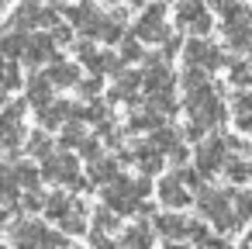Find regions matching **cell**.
Here are the masks:
<instances>
[{
  "label": "cell",
  "mask_w": 252,
  "mask_h": 249,
  "mask_svg": "<svg viewBox=\"0 0 252 249\" xmlns=\"http://www.w3.org/2000/svg\"><path fill=\"white\" fill-rule=\"evenodd\" d=\"M42 177L52 180V183H63V187H69V190H87V187H90V180L80 173V163H76V156H73L69 149L49 156V159L42 163Z\"/></svg>",
  "instance_id": "7a4b0ae2"
},
{
  "label": "cell",
  "mask_w": 252,
  "mask_h": 249,
  "mask_svg": "<svg viewBox=\"0 0 252 249\" xmlns=\"http://www.w3.org/2000/svg\"><path fill=\"white\" fill-rule=\"evenodd\" d=\"M73 52H76V63H87L97 52V45H94V38H80V42H73Z\"/></svg>",
  "instance_id": "60d3db41"
},
{
  "label": "cell",
  "mask_w": 252,
  "mask_h": 249,
  "mask_svg": "<svg viewBox=\"0 0 252 249\" xmlns=\"http://www.w3.org/2000/svg\"><path fill=\"white\" fill-rule=\"evenodd\" d=\"M231 183H249L252 180V166H249V159H242L238 152L235 156H228V163H224V170H221Z\"/></svg>",
  "instance_id": "f546056e"
},
{
  "label": "cell",
  "mask_w": 252,
  "mask_h": 249,
  "mask_svg": "<svg viewBox=\"0 0 252 249\" xmlns=\"http://www.w3.org/2000/svg\"><path fill=\"white\" fill-rule=\"evenodd\" d=\"M166 159H169V163H173V166H183V159H187V145H183V142H180V145H176V149H173V152H169V156H166Z\"/></svg>",
  "instance_id": "f6af8a7d"
},
{
  "label": "cell",
  "mask_w": 252,
  "mask_h": 249,
  "mask_svg": "<svg viewBox=\"0 0 252 249\" xmlns=\"http://www.w3.org/2000/svg\"><path fill=\"white\" fill-rule=\"evenodd\" d=\"M52 90H56V83H52L45 73H32V76H28V83H25V94H28L25 101L38 111V107H45V104H52V101H56V97H52Z\"/></svg>",
  "instance_id": "9a60e30c"
},
{
  "label": "cell",
  "mask_w": 252,
  "mask_h": 249,
  "mask_svg": "<svg viewBox=\"0 0 252 249\" xmlns=\"http://www.w3.org/2000/svg\"><path fill=\"white\" fill-rule=\"evenodd\" d=\"M83 66H87L90 73H97V76H118L121 66H125V59H121L118 52H100V49H97Z\"/></svg>",
  "instance_id": "603a6c76"
},
{
  "label": "cell",
  "mask_w": 252,
  "mask_h": 249,
  "mask_svg": "<svg viewBox=\"0 0 252 249\" xmlns=\"http://www.w3.org/2000/svg\"><path fill=\"white\" fill-rule=\"evenodd\" d=\"M49 35L56 38V45H73V38H76V35H73V25H69V21H66V25L59 21L56 28H49Z\"/></svg>",
  "instance_id": "8d00e7d4"
},
{
  "label": "cell",
  "mask_w": 252,
  "mask_h": 249,
  "mask_svg": "<svg viewBox=\"0 0 252 249\" xmlns=\"http://www.w3.org/2000/svg\"><path fill=\"white\" fill-rule=\"evenodd\" d=\"M73 201H76V197H69L66 190H52V194H45V218L59 221V218L73 208Z\"/></svg>",
  "instance_id": "f1b7e54d"
},
{
  "label": "cell",
  "mask_w": 252,
  "mask_h": 249,
  "mask_svg": "<svg viewBox=\"0 0 252 249\" xmlns=\"http://www.w3.org/2000/svg\"><path fill=\"white\" fill-rule=\"evenodd\" d=\"M100 201L107 208H114L118 214H138V204H142V197H138V177H125L121 173L114 183H107L100 190Z\"/></svg>",
  "instance_id": "277c9868"
},
{
  "label": "cell",
  "mask_w": 252,
  "mask_h": 249,
  "mask_svg": "<svg viewBox=\"0 0 252 249\" xmlns=\"http://www.w3.org/2000/svg\"><path fill=\"white\" fill-rule=\"evenodd\" d=\"M42 249H69V239H66V232L59 228V232H45V239H42Z\"/></svg>",
  "instance_id": "f35d334b"
},
{
  "label": "cell",
  "mask_w": 252,
  "mask_h": 249,
  "mask_svg": "<svg viewBox=\"0 0 252 249\" xmlns=\"http://www.w3.org/2000/svg\"><path fill=\"white\" fill-rule=\"evenodd\" d=\"M28 38L32 35H25V32H18V28H11L7 35H0V52H4L7 59H25V49H28Z\"/></svg>",
  "instance_id": "484cf974"
},
{
  "label": "cell",
  "mask_w": 252,
  "mask_h": 249,
  "mask_svg": "<svg viewBox=\"0 0 252 249\" xmlns=\"http://www.w3.org/2000/svg\"><path fill=\"white\" fill-rule=\"evenodd\" d=\"M125 63H145V42L131 32V35H125L121 38V52H118Z\"/></svg>",
  "instance_id": "4dcf8cb0"
},
{
  "label": "cell",
  "mask_w": 252,
  "mask_h": 249,
  "mask_svg": "<svg viewBox=\"0 0 252 249\" xmlns=\"http://www.w3.org/2000/svg\"><path fill=\"white\" fill-rule=\"evenodd\" d=\"M149 142H152L156 149H162V152L169 156V152H173V149H176V145L183 142V132H176L173 125H159L156 132H149Z\"/></svg>",
  "instance_id": "4316f807"
},
{
  "label": "cell",
  "mask_w": 252,
  "mask_h": 249,
  "mask_svg": "<svg viewBox=\"0 0 252 249\" xmlns=\"http://www.w3.org/2000/svg\"><path fill=\"white\" fill-rule=\"evenodd\" d=\"M87 177H90V183L107 187V183H114V180L121 177V163H118L114 156H97V159H90Z\"/></svg>",
  "instance_id": "e0dca14e"
},
{
  "label": "cell",
  "mask_w": 252,
  "mask_h": 249,
  "mask_svg": "<svg viewBox=\"0 0 252 249\" xmlns=\"http://www.w3.org/2000/svg\"><path fill=\"white\" fill-rule=\"evenodd\" d=\"M228 156H231V145H228V139H221V135H214V139H200L197 149H193V163H197V170H200L204 177L221 173L224 163H228Z\"/></svg>",
  "instance_id": "8992f818"
},
{
  "label": "cell",
  "mask_w": 252,
  "mask_h": 249,
  "mask_svg": "<svg viewBox=\"0 0 252 249\" xmlns=\"http://www.w3.org/2000/svg\"><path fill=\"white\" fill-rule=\"evenodd\" d=\"M100 87H104V83H100V76H97V73H94L90 80H80V83H76V90H80V94H83L87 101H97V94H100Z\"/></svg>",
  "instance_id": "74e56055"
},
{
  "label": "cell",
  "mask_w": 252,
  "mask_h": 249,
  "mask_svg": "<svg viewBox=\"0 0 252 249\" xmlns=\"http://www.w3.org/2000/svg\"><path fill=\"white\" fill-rule=\"evenodd\" d=\"M231 121H235V128H238L242 135L252 132V94H249V90H238V94L231 97Z\"/></svg>",
  "instance_id": "7402d4cb"
},
{
  "label": "cell",
  "mask_w": 252,
  "mask_h": 249,
  "mask_svg": "<svg viewBox=\"0 0 252 249\" xmlns=\"http://www.w3.org/2000/svg\"><path fill=\"white\" fill-rule=\"evenodd\" d=\"M142 94H145L142 73H128V70H121L107 97H111V101H121V104H128V107H131V104H138V101H142Z\"/></svg>",
  "instance_id": "7c38bea8"
},
{
  "label": "cell",
  "mask_w": 252,
  "mask_h": 249,
  "mask_svg": "<svg viewBox=\"0 0 252 249\" xmlns=\"http://www.w3.org/2000/svg\"><path fill=\"white\" fill-rule=\"evenodd\" d=\"M45 76L56 83V90H69V87H76L80 83V66L76 63H69V59H52L49 63V70H45Z\"/></svg>",
  "instance_id": "2e32d148"
},
{
  "label": "cell",
  "mask_w": 252,
  "mask_h": 249,
  "mask_svg": "<svg viewBox=\"0 0 252 249\" xmlns=\"http://www.w3.org/2000/svg\"><path fill=\"white\" fill-rule=\"evenodd\" d=\"M83 142H87V128H83V121H80V118H69V121L63 125L59 145H63V149H80Z\"/></svg>",
  "instance_id": "83f0119b"
},
{
  "label": "cell",
  "mask_w": 252,
  "mask_h": 249,
  "mask_svg": "<svg viewBox=\"0 0 252 249\" xmlns=\"http://www.w3.org/2000/svg\"><path fill=\"white\" fill-rule=\"evenodd\" d=\"M231 201H235V190H221V187H200L197 190V211L218 232H235L238 228V218H235Z\"/></svg>",
  "instance_id": "6da1fadb"
},
{
  "label": "cell",
  "mask_w": 252,
  "mask_h": 249,
  "mask_svg": "<svg viewBox=\"0 0 252 249\" xmlns=\"http://www.w3.org/2000/svg\"><path fill=\"white\" fill-rule=\"evenodd\" d=\"M100 149H104V142H100V139H90V135H87V142H83V145H80L76 152H80L83 159H97V156H104Z\"/></svg>",
  "instance_id": "b9f144b4"
},
{
  "label": "cell",
  "mask_w": 252,
  "mask_h": 249,
  "mask_svg": "<svg viewBox=\"0 0 252 249\" xmlns=\"http://www.w3.org/2000/svg\"><path fill=\"white\" fill-rule=\"evenodd\" d=\"M28 152H32L35 159H42V163H45L49 156H56V142L45 135V128H42V132H35V135L28 139Z\"/></svg>",
  "instance_id": "836d02e7"
},
{
  "label": "cell",
  "mask_w": 252,
  "mask_h": 249,
  "mask_svg": "<svg viewBox=\"0 0 252 249\" xmlns=\"http://www.w3.org/2000/svg\"><path fill=\"white\" fill-rule=\"evenodd\" d=\"M38 18H42V4H38V0H21L18 11L11 14V28H18V32L38 28Z\"/></svg>",
  "instance_id": "d4e9b609"
},
{
  "label": "cell",
  "mask_w": 252,
  "mask_h": 249,
  "mask_svg": "<svg viewBox=\"0 0 252 249\" xmlns=\"http://www.w3.org/2000/svg\"><path fill=\"white\" fill-rule=\"evenodd\" d=\"M162 249H187V239H183V242H180V239H166Z\"/></svg>",
  "instance_id": "bcb514c9"
},
{
  "label": "cell",
  "mask_w": 252,
  "mask_h": 249,
  "mask_svg": "<svg viewBox=\"0 0 252 249\" xmlns=\"http://www.w3.org/2000/svg\"><path fill=\"white\" fill-rule=\"evenodd\" d=\"M90 211H94V208H87V201H73V208L59 218V228H63L66 235H83V232H90Z\"/></svg>",
  "instance_id": "ac0fdd59"
},
{
  "label": "cell",
  "mask_w": 252,
  "mask_h": 249,
  "mask_svg": "<svg viewBox=\"0 0 252 249\" xmlns=\"http://www.w3.org/2000/svg\"><path fill=\"white\" fill-rule=\"evenodd\" d=\"M128 4H131V7H149L152 0H128Z\"/></svg>",
  "instance_id": "c3c4849f"
},
{
  "label": "cell",
  "mask_w": 252,
  "mask_h": 249,
  "mask_svg": "<svg viewBox=\"0 0 252 249\" xmlns=\"http://www.w3.org/2000/svg\"><path fill=\"white\" fill-rule=\"evenodd\" d=\"M176 52H183V42H180V35H169V38L162 42V56L169 59V56H176Z\"/></svg>",
  "instance_id": "7bdbcfd3"
},
{
  "label": "cell",
  "mask_w": 252,
  "mask_h": 249,
  "mask_svg": "<svg viewBox=\"0 0 252 249\" xmlns=\"http://www.w3.org/2000/svg\"><path fill=\"white\" fill-rule=\"evenodd\" d=\"M183 66H200V70H207V73H214V70H221L228 59L221 56V49L214 45V42H207L204 35H193L187 45H183Z\"/></svg>",
  "instance_id": "52a82bcc"
},
{
  "label": "cell",
  "mask_w": 252,
  "mask_h": 249,
  "mask_svg": "<svg viewBox=\"0 0 252 249\" xmlns=\"http://www.w3.org/2000/svg\"><path fill=\"white\" fill-rule=\"evenodd\" d=\"M7 225V208H0V228Z\"/></svg>",
  "instance_id": "681fc988"
},
{
  "label": "cell",
  "mask_w": 252,
  "mask_h": 249,
  "mask_svg": "<svg viewBox=\"0 0 252 249\" xmlns=\"http://www.w3.org/2000/svg\"><path fill=\"white\" fill-rule=\"evenodd\" d=\"M162 163H166V152L156 149L152 142H135L131 145V166L142 177H159L162 173Z\"/></svg>",
  "instance_id": "8fae6325"
},
{
  "label": "cell",
  "mask_w": 252,
  "mask_h": 249,
  "mask_svg": "<svg viewBox=\"0 0 252 249\" xmlns=\"http://www.w3.org/2000/svg\"><path fill=\"white\" fill-rule=\"evenodd\" d=\"M159 125H166V114H159L156 107L145 104L142 111H131V114H128V125H125V128H128V132H156Z\"/></svg>",
  "instance_id": "cb8c5ba5"
},
{
  "label": "cell",
  "mask_w": 252,
  "mask_h": 249,
  "mask_svg": "<svg viewBox=\"0 0 252 249\" xmlns=\"http://www.w3.org/2000/svg\"><path fill=\"white\" fill-rule=\"evenodd\" d=\"M21 211H32V214H35V211H45V197H42L38 190H28V194L21 197Z\"/></svg>",
  "instance_id": "ab89813d"
},
{
  "label": "cell",
  "mask_w": 252,
  "mask_h": 249,
  "mask_svg": "<svg viewBox=\"0 0 252 249\" xmlns=\"http://www.w3.org/2000/svg\"><path fill=\"white\" fill-rule=\"evenodd\" d=\"M156 194H159V204H166V208H173V211H180V208H187V204L193 201L190 187L183 183V177H180L176 170H173V173H166V177H159Z\"/></svg>",
  "instance_id": "9c48e42d"
},
{
  "label": "cell",
  "mask_w": 252,
  "mask_h": 249,
  "mask_svg": "<svg viewBox=\"0 0 252 249\" xmlns=\"http://www.w3.org/2000/svg\"><path fill=\"white\" fill-rule=\"evenodd\" d=\"M0 249H14V246H0Z\"/></svg>",
  "instance_id": "816d5d0a"
},
{
  "label": "cell",
  "mask_w": 252,
  "mask_h": 249,
  "mask_svg": "<svg viewBox=\"0 0 252 249\" xmlns=\"http://www.w3.org/2000/svg\"><path fill=\"white\" fill-rule=\"evenodd\" d=\"M152 225H156V232L162 235V239H187V225H190V218H183L180 211H162V214H156L152 218Z\"/></svg>",
  "instance_id": "ffe728a7"
},
{
  "label": "cell",
  "mask_w": 252,
  "mask_h": 249,
  "mask_svg": "<svg viewBox=\"0 0 252 249\" xmlns=\"http://www.w3.org/2000/svg\"><path fill=\"white\" fill-rule=\"evenodd\" d=\"M25 107L28 101H11L0 111V149H7V156L14 159L21 142H25Z\"/></svg>",
  "instance_id": "3957f363"
},
{
  "label": "cell",
  "mask_w": 252,
  "mask_h": 249,
  "mask_svg": "<svg viewBox=\"0 0 252 249\" xmlns=\"http://www.w3.org/2000/svg\"><path fill=\"white\" fill-rule=\"evenodd\" d=\"M231 208H235V218H238V225H245V221L252 218V194H249V190H235V201H231Z\"/></svg>",
  "instance_id": "e575fe53"
},
{
  "label": "cell",
  "mask_w": 252,
  "mask_h": 249,
  "mask_svg": "<svg viewBox=\"0 0 252 249\" xmlns=\"http://www.w3.org/2000/svg\"><path fill=\"white\" fill-rule=\"evenodd\" d=\"M104 4H118V0H104Z\"/></svg>",
  "instance_id": "f907efd6"
},
{
  "label": "cell",
  "mask_w": 252,
  "mask_h": 249,
  "mask_svg": "<svg viewBox=\"0 0 252 249\" xmlns=\"http://www.w3.org/2000/svg\"><path fill=\"white\" fill-rule=\"evenodd\" d=\"M56 38L49 35V32H38V35H32L28 38V49H25V63L28 66H49L52 59H56Z\"/></svg>",
  "instance_id": "4fadbf2b"
},
{
  "label": "cell",
  "mask_w": 252,
  "mask_h": 249,
  "mask_svg": "<svg viewBox=\"0 0 252 249\" xmlns=\"http://www.w3.org/2000/svg\"><path fill=\"white\" fill-rule=\"evenodd\" d=\"M0 4H7V0H0Z\"/></svg>",
  "instance_id": "f5cc1de1"
},
{
  "label": "cell",
  "mask_w": 252,
  "mask_h": 249,
  "mask_svg": "<svg viewBox=\"0 0 252 249\" xmlns=\"http://www.w3.org/2000/svg\"><path fill=\"white\" fill-rule=\"evenodd\" d=\"M121 249H152V242H156V225H149V221H135V225H128L125 232H121Z\"/></svg>",
  "instance_id": "d6986e66"
},
{
  "label": "cell",
  "mask_w": 252,
  "mask_h": 249,
  "mask_svg": "<svg viewBox=\"0 0 252 249\" xmlns=\"http://www.w3.org/2000/svg\"><path fill=\"white\" fill-rule=\"evenodd\" d=\"M69 118H76V104H69V101H52V104L38 107V125H42L45 132L63 128Z\"/></svg>",
  "instance_id": "5bb4252c"
},
{
  "label": "cell",
  "mask_w": 252,
  "mask_h": 249,
  "mask_svg": "<svg viewBox=\"0 0 252 249\" xmlns=\"http://www.w3.org/2000/svg\"><path fill=\"white\" fill-rule=\"evenodd\" d=\"M152 211H156V208H152V204H149V201H142V204H138V214H142V218H149V214H152Z\"/></svg>",
  "instance_id": "7dc6e473"
},
{
  "label": "cell",
  "mask_w": 252,
  "mask_h": 249,
  "mask_svg": "<svg viewBox=\"0 0 252 249\" xmlns=\"http://www.w3.org/2000/svg\"><path fill=\"white\" fill-rule=\"evenodd\" d=\"M228 80H231L238 90H249V87H252V59L228 63Z\"/></svg>",
  "instance_id": "d6a6232c"
},
{
  "label": "cell",
  "mask_w": 252,
  "mask_h": 249,
  "mask_svg": "<svg viewBox=\"0 0 252 249\" xmlns=\"http://www.w3.org/2000/svg\"><path fill=\"white\" fill-rule=\"evenodd\" d=\"M21 87V70L14 66V59L7 63V70H4V80H0V90H18Z\"/></svg>",
  "instance_id": "d590c367"
},
{
  "label": "cell",
  "mask_w": 252,
  "mask_h": 249,
  "mask_svg": "<svg viewBox=\"0 0 252 249\" xmlns=\"http://www.w3.org/2000/svg\"><path fill=\"white\" fill-rule=\"evenodd\" d=\"M145 45H162L173 32H169V25H166V7L162 4H149V7H142V14H138V21H135V28H131Z\"/></svg>",
  "instance_id": "5b68a950"
},
{
  "label": "cell",
  "mask_w": 252,
  "mask_h": 249,
  "mask_svg": "<svg viewBox=\"0 0 252 249\" xmlns=\"http://www.w3.org/2000/svg\"><path fill=\"white\" fill-rule=\"evenodd\" d=\"M118 225H121V214L114 208H107L104 201L90 211V235H111Z\"/></svg>",
  "instance_id": "44dd1931"
},
{
  "label": "cell",
  "mask_w": 252,
  "mask_h": 249,
  "mask_svg": "<svg viewBox=\"0 0 252 249\" xmlns=\"http://www.w3.org/2000/svg\"><path fill=\"white\" fill-rule=\"evenodd\" d=\"M14 177H18L21 190H38V183L45 180V177H42V170H38L35 163H18V166H14Z\"/></svg>",
  "instance_id": "1f68e13d"
},
{
  "label": "cell",
  "mask_w": 252,
  "mask_h": 249,
  "mask_svg": "<svg viewBox=\"0 0 252 249\" xmlns=\"http://www.w3.org/2000/svg\"><path fill=\"white\" fill-rule=\"evenodd\" d=\"M90 242H94V249H121V242H114L107 235H90Z\"/></svg>",
  "instance_id": "ee69618b"
},
{
  "label": "cell",
  "mask_w": 252,
  "mask_h": 249,
  "mask_svg": "<svg viewBox=\"0 0 252 249\" xmlns=\"http://www.w3.org/2000/svg\"><path fill=\"white\" fill-rule=\"evenodd\" d=\"M45 232H49V225H42L38 218H18V221H11V228H7L14 249H42Z\"/></svg>",
  "instance_id": "30bf717a"
},
{
  "label": "cell",
  "mask_w": 252,
  "mask_h": 249,
  "mask_svg": "<svg viewBox=\"0 0 252 249\" xmlns=\"http://www.w3.org/2000/svg\"><path fill=\"white\" fill-rule=\"evenodd\" d=\"M176 25L190 35H207L214 18L207 11V0H176Z\"/></svg>",
  "instance_id": "ba28073f"
}]
</instances>
